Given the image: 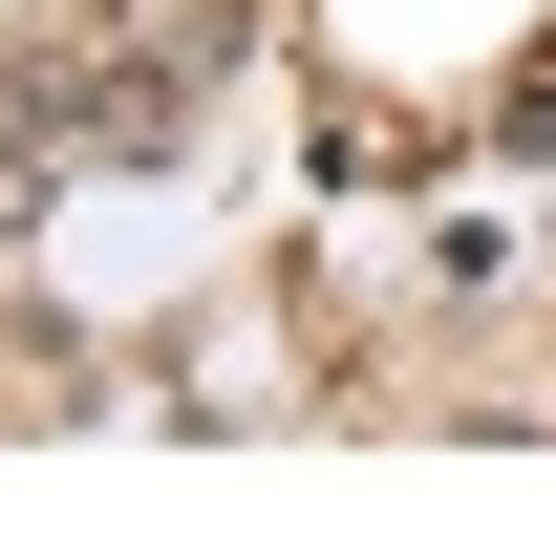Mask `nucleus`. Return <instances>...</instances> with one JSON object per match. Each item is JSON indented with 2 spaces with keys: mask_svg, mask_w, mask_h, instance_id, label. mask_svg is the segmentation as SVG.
I'll return each instance as SVG.
<instances>
[{
  "mask_svg": "<svg viewBox=\"0 0 556 556\" xmlns=\"http://www.w3.org/2000/svg\"><path fill=\"white\" fill-rule=\"evenodd\" d=\"M43 150H65V65H22V86H0V193H43Z\"/></svg>",
  "mask_w": 556,
  "mask_h": 556,
  "instance_id": "1",
  "label": "nucleus"
}]
</instances>
